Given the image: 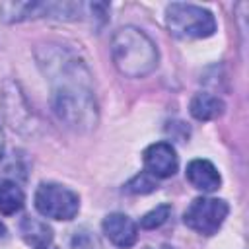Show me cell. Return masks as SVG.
Listing matches in <instances>:
<instances>
[{
    "label": "cell",
    "instance_id": "cell-1",
    "mask_svg": "<svg viewBox=\"0 0 249 249\" xmlns=\"http://www.w3.org/2000/svg\"><path fill=\"white\" fill-rule=\"evenodd\" d=\"M39 64L53 82L51 103L56 119L72 130H91L97 123V105L84 62L64 49L49 47L45 56H39Z\"/></svg>",
    "mask_w": 249,
    "mask_h": 249
},
{
    "label": "cell",
    "instance_id": "cell-2",
    "mask_svg": "<svg viewBox=\"0 0 249 249\" xmlns=\"http://www.w3.org/2000/svg\"><path fill=\"white\" fill-rule=\"evenodd\" d=\"M111 56L126 78H144L158 66L156 43L138 27H121L111 39Z\"/></svg>",
    "mask_w": 249,
    "mask_h": 249
},
{
    "label": "cell",
    "instance_id": "cell-3",
    "mask_svg": "<svg viewBox=\"0 0 249 249\" xmlns=\"http://www.w3.org/2000/svg\"><path fill=\"white\" fill-rule=\"evenodd\" d=\"M165 25L169 33L181 39H204L216 31L212 12L202 6L173 2L165 8Z\"/></svg>",
    "mask_w": 249,
    "mask_h": 249
},
{
    "label": "cell",
    "instance_id": "cell-4",
    "mask_svg": "<svg viewBox=\"0 0 249 249\" xmlns=\"http://www.w3.org/2000/svg\"><path fill=\"white\" fill-rule=\"evenodd\" d=\"M33 202L37 212L51 220H72L80 210V196L58 183H41Z\"/></svg>",
    "mask_w": 249,
    "mask_h": 249
},
{
    "label": "cell",
    "instance_id": "cell-5",
    "mask_svg": "<svg viewBox=\"0 0 249 249\" xmlns=\"http://www.w3.org/2000/svg\"><path fill=\"white\" fill-rule=\"evenodd\" d=\"M228 212L230 206L226 200L212 196H198L187 206L183 214V222L187 224V228L202 235H212L222 228Z\"/></svg>",
    "mask_w": 249,
    "mask_h": 249
},
{
    "label": "cell",
    "instance_id": "cell-6",
    "mask_svg": "<svg viewBox=\"0 0 249 249\" xmlns=\"http://www.w3.org/2000/svg\"><path fill=\"white\" fill-rule=\"evenodd\" d=\"M144 167L146 173H150L156 179L171 177L177 171L179 160L175 154V148L169 142H156L144 150Z\"/></svg>",
    "mask_w": 249,
    "mask_h": 249
},
{
    "label": "cell",
    "instance_id": "cell-7",
    "mask_svg": "<svg viewBox=\"0 0 249 249\" xmlns=\"http://www.w3.org/2000/svg\"><path fill=\"white\" fill-rule=\"evenodd\" d=\"M101 228H103V233L105 237L117 245V247H132L138 239V226L132 218H128L126 214L123 212H111L103 218L101 222Z\"/></svg>",
    "mask_w": 249,
    "mask_h": 249
},
{
    "label": "cell",
    "instance_id": "cell-8",
    "mask_svg": "<svg viewBox=\"0 0 249 249\" xmlns=\"http://www.w3.org/2000/svg\"><path fill=\"white\" fill-rule=\"evenodd\" d=\"M185 175H187V181L195 189H198L202 193H212L222 183V177H220L218 169L208 160H193V161H189Z\"/></svg>",
    "mask_w": 249,
    "mask_h": 249
},
{
    "label": "cell",
    "instance_id": "cell-9",
    "mask_svg": "<svg viewBox=\"0 0 249 249\" xmlns=\"http://www.w3.org/2000/svg\"><path fill=\"white\" fill-rule=\"evenodd\" d=\"M53 6L54 2H4L0 4V19L12 23L29 18H41L53 14Z\"/></svg>",
    "mask_w": 249,
    "mask_h": 249
},
{
    "label": "cell",
    "instance_id": "cell-10",
    "mask_svg": "<svg viewBox=\"0 0 249 249\" xmlns=\"http://www.w3.org/2000/svg\"><path fill=\"white\" fill-rule=\"evenodd\" d=\"M19 231L23 241L33 249H49L53 245V230L37 218L25 216L19 224Z\"/></svg>",
    "mask_w": 249,
    "mask_h": 249
},
{
    "label": "cell",
    "instance_id": "cell-11",
    "mask_svg": "<svg viewBox=\"0 0 249 249\" xmlns=\"http://www.w3.org/2000/svg\"><path fill=\"white\" fill-rule=\"evenodd\" d=\"M189 111L196 121H212L224 113V101L212 93H196L191 99Z\"/></svg>",
    "mask_w": 249,
    "mask_h": 249
},
{
    "label": "cell",
    "instance_id": "cell-12",
    "mask_svg": "<svg viewBox=\"0 0 249 249\" xmlns=\"http://www.w3.org/2000/svg\"><path fill=\"white\" fill-rule=\"evenodd\" d=\"M25 196L19 185L8 177H0V212L4 216H12L23 208Z\"/></svg>",
    "mask_w": 249,
    "mask_h": 249
},
{
    "label": "cell",
    "instance_id": "cell-13",
    "mask_svg": "<svg viewBox=\"0 0 249 249\" xmlns=\"http://www.w3.org/2000/svg\"><path fill=\"white\" fill-rule=\"evenodd\" d=\"M171 214V206L169 204H160L156 208H152L150 212H146L142 218H140V228L144 230H156L160 226H163L167 222Z\"/></svg>",
    "mask_w": 249,
    "mask_h": 249
},
{
    "label": "cell",
    "instance_id": "cell-14",
    "mask_svg": "<svg viewBox=\"0 0 249 249\" xmlns=\"http://www.w3.org/2000/svg\"><path fill=\"white\" fill-rule=\"evenodd\" d=\"M158 189V183H156V177H152L150 173L142 171L138 175H134L126 185H124V191L132 193V195H146V193H152Z\"/></svg>",
    "mask_w": 249,
    "mask_h": 249
},
{
    "label": "cell",
    "instance_id": "cell-15",
    "mask_svg": "<svg viewBox=\"0 0 249 249\" xmlns=\"http://www.w3.org/2000/svg\"><path fill=\"white\" fill-rule=\"evenodd\" d=\"M8 239V230H6V226L0 222V243H4Z\"/></svg>",
    "mask_w": 249,
    "mask_h": 249
},
{
    "label": "cell",
    "instance_id": "cell-16",
    "mask_svg": "<svg viewBox=\"0 0 249 249\" xmlns=\"http://www.w3.org/2000/svg\"><path fill=\"white\" fill-rule=\"evenodd\" d=\"M146 249H175L171 245H160V247H146Z\"/></svg>",
    "mask_w": 249,
    "mask_h": 249
},
{
    "label": "cell",
    "instance_id": "cell-17",
    "mask_svg": "<svg viewBox=\"0 0 249 249\" xmlns=\"http://www.w3.org/2000/svg\"><path fill=\"white\" fill-rule=\"evenodd\" d=\"M49 249H56V247H54V245H51V247H49Z\"/></svg>",
    "mask_w": 249,
    "mask_h": 249
}]
</instances>
